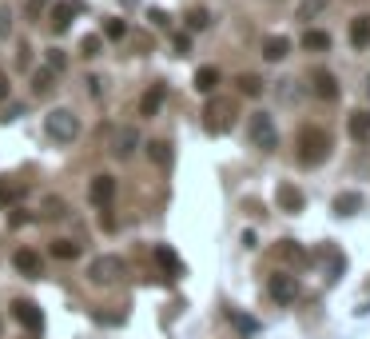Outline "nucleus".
I'll use <instances>...</instances> for the list:
<instances>
[{
  "instance_id": "1",
  "label": "nucleus",
  "mask_w": 370,
  "mask_h": 339,
  "mask_svg": "<svg viewBox=\"0 0 370 339\" xmlns=\"http://www.w3.org/2000/svg\"><path fill=\"white\" fill-rule=\"evenodd\" d=\"M326 156H331V132H326V128H315V124L299 132V164H306V168H319Z\"/></svg>"
},
{
  "instance_id": "2",
  "label": "nucleus",
  "mask_w": 370,
  "mask_h": 339,
  "mask_svg": "<svg viewBox=\"0 0 370 339\" xmlns=\"http://www.w3.org/2000/svg\"><path fill=\"white\" fill-rule=\"evenodd\" d=\"M44 132H48V140H56V144H72L80 136V116L72 112V108H52L44 116Z\"/></svg>"
},
{
  "instance_id": "3",
  "label": "nucleus",
  "mask_w": 370,
  "mask_h": 339,
  "mask_svg": "<svg viewBox=\"0 0 370 339\" xmlns=\"http://www.w3.org/2000/svg\"><path fill=\"white\" fill-rule=\"evenodd\" d=\"M124 275H128V263L120 256H96L88 263V279L92 284H120Z\"/></svg>"
},
{
  "instance_id": "4",
  "label": "nucleus",
  "mask_w": 370,
  "mask_h": 339,
  "mask_svg": "<svg viewBox=\"0 0 370 339\" xmlns=\"http://www.w3.org/2000/svg\"><path fill=\"white\" fill-rule=\"evenodd\" d=\"M231 120H235V104L231 100H223V96H211L207 100V108H203V124H207V132H227L231 128Z\"/></svg>"
},
{
  "instance_id": "5",
  "label": "nucleus",
  "mask_w": 370,
  "mask_h": 339,
  "mask_svg": "<svg viewBox=\"0 0 370 339\" xmlns=\"http://www.w3.org/2000/svg\"><path fill=\"white\" fill-rule=\"evenodd\" d=\"M251 144L263 148V152H275V148H279V128H275V120L267 112L251 116Z\"/></svg>"
},
{
  "instance_id": "6",
  "label": "nucleus",
  "mask_w": 370,
  "mask_h": 339,
  "mask_svg": "<svg viewBox=\"0 0 370 339\" xmlns=\"http://www.w3.org/2000/svg\"><path fill=\"white\" fill-rule=\"evenodd\" d=\"M267 295H271L275 304H295V295H299V279L290 272H275L267 279Z\"/></svg>"
},
{
  "instance_id": "7",
  "label": "nucleus",
  "mask_w": 370,
  "mask_h": 339,
  "mask_svg": "<svg viewBox=\"0 0 370 339\" xmlns=\"http://www.w3.org/2000/svg\"><path fill=\"white\" fill-rule=\"evenodd\" d=\"M115 195V176H108V172H96V176L88 180V200L96 204V208H108Z\"/></svg>"
},
{
  "instance_id": "8",
  "label": "nucleus",
  "mask_w": 370,
  "mask_h": 339,
  "mask_svg": "<svg viewBox=\"0 0 370 339\" xmlns=\"http://www.w3.org/2000/svg\"><path fill=\"white\" fill-rule=\"evenodd\" d=\"M80 12V0H56L52 4V33H68L72 28V17Z\"/></svg>"
},
{
  "instance_id": "9",
  "label": "nucleus",
  "mask_w": 370,
  "mask_h": 339,
  "mask_svg": "<svg viewBox=\"0 0 370 339\" xmlns=\"http://www.w3.org/2000/svg\"><path fill=\"white\" fill-rule=\"evenodd\" d=\"M275 204H279V211H287V216H295V211H303L306 195L295 188V184H279L275 188Z\"/></svg>"
},
{
  "instance_id": "10",
  "label": "nucleus",
  "mask_w": 370,
  "mask_h": 339,
  "mask_svg": "<svg viewBox=\"0 0 370 339\" xmlns=\"http://www.w3.org/2000/svg\"><path fill=\"white\" fill-rule=\"evenodd\" d=\"M12 315H17L28 331H44V315H40V307L28 304V299H17V304H12Z\"/></svg>"
},
{
  "instance_id": "11",
  "label": "nucleus",
  "mask_w": 370,
  "mask_h": 339,
  "mask_svg": "<svg viewBox=\"0 0 370 339\" xmlns=\"http://www.w3.org/2000/svg\"><path fill=\"white\" fill-rule=\"evenodd\" d=\"M163 96H167V84H151L144 96H140V116H160V108H163Z\"/></svg>"
},
{
  "instance_id": "12",
  "label": "nucleus",
  "mask_w": 370,
  "mask_h": 339,
  "mask_svg": "<svg viewBox=\"0 0 370 339\" xmlns=\"http://www.w3.org/2000/svg\"><path fill=\"white\" fill-rule=\"evenodd\" d=\"M311 92H315V96L319 100H338V80L335 76H331V72H311Z\"/></svg>"
},
{
  "instance_id": "13",
  "label": "nucleus",
  "mask_w": 370,
  "mask_h": 339,
  "mask_svg": "<svg viewBox=\"0 0 370 339\" xmlns=\"http://www.w3.org/2000/svg\"><path fill=\"white\" fill-rule=\"evenodd\" d=\"M136 148H140V132H136V128H120V132H115L112 152L120 156V160H128V156L136 152Z\"/></svg>"
},
{
  "instance_id": "14",
  "label": "nucleus",
  "mask_w": 370,
  "mask_h": 339,
  "mask_svg": "<svg viewBox=\"0 0 370 339\" xmlns=\"http://www.w3.org/2000/svg\"><path fill=\"white\" fill-rule=\"evenodd\" d=\"M12 263H17V272H20V275H28V279H36V275H40V256H36L33 247H17Z\"/></svg>"
},
{
  "instance_id": "15",
  "label": "nucleus",
  "mask_w": 370,
  "mask_h": 339,
  "mask_svg": "<svg viewBox=\"0 0 370 339\" xmlns=\"http://www.w3.org/2000/svg\"><path fill=\"white\" fill-rule=\"evenodd\" d=\"M346 132H351V140L367 144V140H370V112H367V108H362V112H351V120H346Z\"/></svg>"
},
{
  "instance_id": "16",
  "label": "nucleus",
  "mask_w": 370,
  "mask_h": 339,
  "mask_svg": "<svg viewBox=\"0 0 370 339\" xmlns=\"http://www.w3.org/2000/svg\"><path fill=\"white\" fill-rule=\"evenodd\" d=\"M56 92V72L52 68H36L33 72V96H52Z\"/></svg>"
},
{
  "instance_id": "17",
  "label": "nucleus",
  "mask_w": 370,
  "mask_h": 339,
  "mask_svg": "<svg viewBox=\"0 0 370 339\" xmlns=\"http://www.w3.org/2000/svg\"><path fill=\"white\" fill-rule=\"evenodd\" d=\"M64 216H68L64 195H44L40 200V220H64Z\"/></svg>"
},
{
  "instance_id": "18",
  "label": "nucleus",
  "mask_w": 370,
  "mask_h": 339,
  "mask_svg": "<svg viewBox=\"0 0 370 339\" xmlns=\"http://www.w3.org/2000/svg\"><path fill=\"white\" fill-rule=\"evenodd\" d=\"M351 44L354 49H367L370 44V12H362V17L351 20Z\"/></svg>"
},
{
  "instance_id": "19",
  "label": "nucleus",
  "mask_w": 370,
  "mask_h": 339,
  "mask_svg": "<svg viewBox=\"0 0 370 339\" xmlns=\"http://www.w3.org/2000/svg\"><path fill=\"white\" fill-rule=\"evenodd\" d=\"M215 88H219V68H199V72H195V92H203V96H211V92H215Z\"/></svg>"
},
{
  "instance_id": "20",
  "label": "nucleus",
  "mask_w": 370,
  "mask_h": 339,
  "mask_svg": "<svg viewBox=\"0 0 370 339\" xmlns=\"http://www.w3.org/2000/svg\"><path fill=\"white\" fill-rule=\"evenodd\" d=\"M287 52H290L287 36H267V40H263V60H283Z\"/></svg>"
},
{
  "instance_id": "21",
  "label": "nucleus",
  "mask_w": 370,
  "mask_h": 339,
  "mask_svg": "<svg viewBox=\"0 0 370 339\" xmlns=\"http://www.w3.org/2000/svg\"><path fill=\"white\" fill-rule=\"evenodd\" d=\"M306 52H331V33H322V28H311V33H303V40H299Z\"/></svg>"
},
{
  "instance_id": "22",
  "label": "nucleus",
  "mask_w": 370,
  "mask_h": 339,
  "mask_svg": "<svg viewBox=\"0 0 370 339\" xmlns=\"http://www.w3.org/2000/svg\"><path fill=\"white\" fill-rule=\"evenodd\" d=\"M156 263H160L163 272H172V275H179V272H183V263H179V256L172 252V247H163V243L156 247Z\"/></svg>"
},
{
  "instance_id": "23",
  "label": "nucleus",
  "mask_w": 370,
  "mask_h": 339,
  "mask_svg": "<svg viewBox=\"0 0 370 339\" xmlns=\"http://www.w3.org/2000/svg\"><path fill=\"white\" fill-rule=\"evenodd\" d=\"M358 208H362V195H358V192H342V195H335V211H338V216H354Z\"/></svg>"
},
{
  "instance_id": "24",
  "label": "nucleus",
  "mask_w": 370,
  "mask_h": 339,
  "mask_svg": "<svg viewBox=\"0 0 370 339\" xmlns=\"http://www.w3.org/2000/svg\"><path fill=\"white\" fill-rule=\"evenodd\" d=\"M235 88H239L243 96H259V92H263V76H255V72H243L239 80H235Z\"/></svg>"
},
{
  "instance_id": "25",
  "label": "nucleus",
  "mask_w": 370,
  "mask_h": 339,
  "mask_svg": "<svg viewBox=\"0 0 370 339\" xmlns=\"http://www.w3.org/2000/svg\"><path fill=\"white\" fill-rule=\"evenodd\" d=\"M322 12H326V0H303L295 17H299V20H319Z\"/></svg>"
},
{
  "instance_id": "26",
  "label": "nucleus",
  "mask_w": 370,
  "mask_h": 339,
  "mask_svg": "<svg viewBox=\"0 0 370 339\" xmlns=\"http://www.w3.org/2000/svg\"><path fill=\"white\" fill-rule=\"evenodd\" d=\"M227 320L235 323V327H239L243 336H255V331H259V323L251 320V315H243V311H235V307H231V311H227Z\"/></svg>"
},
{
  "instance_id": "27",
  "label": "nucleus",
  "mask_w": 370,
  "mask_h": 339,
  "mask_svg": "<svg viewBox=\"0 0 370 339\" xmlns=\"http://www.w3.org/2000/svg\"><path fill=\"white\" fill-rule=\"evenodd\" d=\"M52 256H56V259H76V256H80V243H72V240H52Z\"/></svg>"
},
{
  "instance_id": "28",
  "label": "nucleus",
  "mask_w": 370,
  "mask_h": 339,
  "mask_svg": "<svg viewBox=\"0 0 370 339\" xmlns=\"http://www.w3.org/2000/svg\"><path fill=\"white\" fill-rule=\"evenodd\" d=\"M147 156H151V164H167L172 160V144H167V140H151V144H147Z\"/></svg>"
},
{
  "instance_id": "29",
  "label": "nucleus",
  "mask_w": 370,
  "mask_h": 339,
  "mask_svg": "<svg viewBox=\"0 0 370 339\" xmlns=\"http://www.w3.org/2000/svg\"><path fill=\"white\" fill-rule=\"evenodd\" d=\"M44 68H52V72L60 76V72L68 68V56H64V49H48V52H44Z\"/></svg>"
},
{
  "instance_id": "30",
  "label": "nucleus",
  "mask_w": 370,
  "mask_h": 339,
  "mask_svg": "<svg viewBox=\"0 0 370 339\" xmlns=\"http://www.w3.org/2000/svg\"><path fill=\"white\" fill-rule=\"evenodd\" d=\"M20 192H24V188H17V184H8V180L0 176V208L17 204V200H20Z\"/></svg>"
},
{
  "instance_id": "31",
  "label": "nucleus",
  "mask_w": 370,
  "mask_h": 339,
  "mask_svg": "<svg viewBox=\"0 0 370 339\" xmlns=\"http://www.w3.org/2000/svg\"><path fill=\"white\" fill-rule=\"evenodd\" d=\"M279 256H283V259H295V263H303L306 252H303L295 240H279Z\"/></svg>"
},
{
  "instance_id": "32",
  "label": "nucleus",
  "mask_w": 370,
  "mask_h": 339,
  "mask_svg": "<svg viewBox=\"0 0 370 339\" xmlns=\"http://www.w3.org/2000/svg\"><path fill=\"white\" fill-rule=\"evenodd\" d=\"M100 49H104V36H84V40H80L84 56H100Z\"/></svg>"
},
{
  "instance_id": "33",
  "label": "nucleus",
  "mask_w": 370,
  "mask_h": 339,
  "mask_svg": "<svg viewBox=\"0 0 370 339\" xmlns=\"http://www.w3.org/2000/svg\"><path fill=\"white\" fill-rule=\"evenodd\" d=\"M128 33V24H124V20H108V24H104V36H108V40H120V36Z\"/></svg>"
},
{
  "instance_id": "34",
  "label": "nucleus",
  "mask_w": 370,
  "mask_h": 339,
  "mask_svg": "<svg viewBox=\"0 0 370 339\" xmlns=\"http://www.w3.org/2000/svg\"><path fill=\"white\" fill-rule=\"evenodd\" d=\"M187 28H195V33L207 28V12H203V8H192V12H187Z\"/></svg>"
},
{
  "instance_id": "35",
  "label": "nucleus",
  "mask_w": 370,
  "mask_h": 339,
  "mask_svg": "<svg viewBox=\"0 0 370 339\" xmlns=\"http://www.w3.org/2000/svg\"><path fill=\"white\" fill-rule=\"evenodd\" d=\"M8 28H12V12H8V8H0V40L8 36Z\"/></svg>"
},
{
  "instance_id": "36",
  "label": "nucleus",
  "mask_w": 370,
  "mask_h": 339,
  "mask_svg": "<svg viewBox=\"0 0 370 339\" xmlns=\"http://www.w3.org/2000/svg\"><path fill=\"white\" fill-rule=\"evenodd\" d=\"M48 4H52V0H28V17H40V12H44V8H48Z\"/></svg>"
},
{
  "instance_id": "37",
  "label": "nucleus",
  "mask_w": 370,
  "mask_h": 339,
  "mask_svg": "<svg viewBox=\"0 0 370 339\" xmlns=\"http://www.w3.org/2000/svg\"><path fill=\"white\" fill-rule=\"evenodd\" d=\"M147 20H151L156 28H167V17H163L160 8H147Z\"/></svg>"
},
{
  "instance_id": "38",
  "label": "nucleus",
  "mask_w": 370,
  "mask_h": 339,
  "mask_svg": "<svg viewBox=\"0 0 370 339\" xmlns=\"http://www.w3.org/2000/svg\"><path fill=\"white\" fill-rule=\"evenodd\" d=\"M104 92V80L100 76H88V96H100Z\"/></svg>"
},
{
  "instance_id": "39",
  "label": "nucleus",
  "mask_w": 370,
  "mask_h": 339,
  "mask_svg": "<svg viewBox=\"0 0 370 339\" xmlns=\"http://www.w3.org/2000/svg\"><path fill=\"white\" fill-rule=\"evenodd\" d=\"M8 96V76H4V72H0V100Z\"/></svg>"
},
{
  "instance_id": "40",
  "label": "nucleus",
  "mask_w": 370,
  "mask_h": 339,
  "mask_svg": "<svg viewBox=\"0 0 370 339\" xmlns=\"http://www.w3.org/2000/svg\"><path fill=\"white\" fill-rule=\"evenodd\" d=\"M367 96H370V76H367Z\"/></svg>"
},
{
  "instance_id": "41",
  "label": "nucleus",
  "mask_w": 370,
  "mask_h": 339,
  "mask_svg": "<svg viewBox=\"0 0 370 339\" xmlns=\"http://www.w3.org/2000/svg\"><path fill=\"white\" fill-rule=\"evenodd\" d=\"M124 4H136V0H124Z\"/></svg>"
},
{
  "instance_id": "42",
  "label": "nucleus",
  "mask_w": 370,
  "mask_h": 339,
  "mask_svg": "<svg viewBox=\"0 0 370 339\" xmlns=\"http://www.w3.org/2000/svg\"><path fill=\"white\" fill-rule=\"evenodd\" d=\"M0 327H4V323H0Z\"/></svg>"
}]
</instances>
